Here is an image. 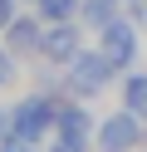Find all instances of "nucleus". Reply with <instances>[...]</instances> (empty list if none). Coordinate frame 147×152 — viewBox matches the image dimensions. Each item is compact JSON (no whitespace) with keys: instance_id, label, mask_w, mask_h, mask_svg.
I'll list each match as a JSON object with an SVG mask.
<instances>
[{"instance_id":"f257e3e1","label":"nucleus","mask_w":147,"mask_h":152,"mask_svg":"<svg viewBox=\"0 0 147 152\" xmlns=\"http://www.w3.org/2000/svg\"><path fill=\"white\" fill-rule=\"evenodd\" d=\"M69 69V88L78 93V98H93V93H103L108 83H113V74H118V64L108 59L103 49H78L74 59L64 64Z\"/></svg>"},{"instance_id":"f03ea898","label":"nucleus","mask_w":147,"mask_h":152,"mask_svg":"<svg viewBox=\"0 0 147 152\" xmlns=\"http://www.w3.org/2000/svg\"><path fill=\"white\" fill-rule=\"evenodd\" d=\"M54 118H59L54 98H25V103H15V113H10V137L15 142H39L49 128H54Z\"/></svg>"},{"instance_id":"9b49d317","label":"nucleus","mask_w":147,"mask_h":152,"mask_svg":"<svg viewBox=\"0 0 147 152\" xmlns=\"http://www.w3.org/2000/svg\"><path fill=\"white\" fill-rule=\"evenodd\" d=\"M15 79V64H10V49H0V88Z\"/></svg>"},{"instance_id":"423d86ee","label":"nucleus","mask_w":147,"mask_h":152,"mask_svg":"<svg viewBox=\"0 0 147 152\" xmlns=\"http://www.w3.org/2000/svg\"><path fill=\"white\" fill-rule=\"evenodd\" d=\"M5 34H10V54H34L39 44H44V20H29V15L20 20L15 15V20L5 25Z\"/></svg>"},{"instance_id":"9d476101","label":"nucleus","mask_w":147,"mask_h":152,"mask_svg":"<svg viewBox=\"0 0 147 152\" xmlns=\"http://www.w3.org/2000/svg\"><path fill=\"white\" fill-rule=\"evenodd\" d=\"M78 5H83V0H39V15H44V20H69Z\"/></svg>"},{"instance_id":"2eb2a0df","label":"nucleus","mask_w":147,"mask_h":152,"mask_svg":"<svg viewBox=\"0 0 147 152\" xmlns=\"http://www.w3.org/2000/svg\"><path fill=\"white\" fill-rule=\"evenodd\" d=\"M5 152H34V147H29V142H15V137H10V142H5Z\"/></svg>"},{"instance_id":"ddd939ff","label":"nucleus","mask_w":147,"mask_h":152,"mask_svg":"<svg viewBox=\"0 0 147 152\" xmlns=\"http://www.w3.org/2000/svg\"><path fill=\"white\" fill-rule=\"evenodd\" d=\"M132 25H137V30H147V0H132Z\"/></svg>"},{"instance_id":"6e6552de","label":"nucleus","mask_w":147,"mask_h":152,"mask_svg":"<svg viewBox=\"0 0 147 152\" xmlns=\"http://www.w3.org/2000/svg\"><path fill=\"white\" fill-rule=\"evenodd\" d=\"M123 108L137 113V118H147V74H127V83H123Z\"/></svg>"},{"instance_id":"0eeeda50","label":"nucleus","mask_w":147,"mask_h":152,"mask_svg":"<svg viewBox=\"0 0 147 152\" xmlns=\"http://www.w3.org/2000/svg\"><path fill=\"white\" fill-rule=\"evenodd\" d=\"M54 132H59V137H78V142H88V132H93V118H88V108H83V103H59Z\"/></svg>"},{"instance_id":"20e7f679","label":"nucleus","mask_w":147,"mask_h":152,"mask_svg":"<svg viewBox=\"0 0 147 152\" xmlns=\"http://www.w3.org/2000/svg\"><path fill=\"white\" fill-rule=\"evenodd\" d=\"M98 34H103V44H98V49H103L118 69L137 59V25H132V20H108Z\"/></svg>"},{"instance_id":"39448f33","label":"nucleus","mask_w":147,"mask_h":152,"mask_svg":"<svg viewBox=\"0 0 147 152\" xmlns=\"http://www.w3.org/2000/svg\"><path fill=\"white\" fill-rule=\"evenodd\" d=\"M39 54H44L49 64H69V59L78 54V25L49 20V25H44V44H39Z\"/></svg>"},{"instance_id":"f8f14e48","label":"nucleus","mask_w":147,"mask_h":152,"mask_svg":"<svg viewBox=\"0 0 147 152\" xmlns=\"http://www.w3.org/2000/svg\"><path fill=\"white\" fill-rule=\"evenodd\" d=\"M83 147H88V142H78V137H59L49 152H83Z\"/></svg>"},{"instance_id":"4468645a","label":"nucleus","mask_w":147,"mask_h":152,"mask_svg":"<svg viewBox=\"0 0 147 152\" xmlns=\"http://www.w3.org/2000/svg\"><path fill=\"white\" fill-rule=\"evenodd\" d=\"M10 20H15V0H0V30H5Z\"/></svg>"},{"instance_id":"7ed1b4c3","label":"nucleus","mask_w":147,"mask_h":152,"mask_svg":"<svg viewBox=\"0 0 147 152\" xmlns=\"http://www.w3.org/2000/svg\"><path fill=\"white\" fill-rule=\"evenodd\" d=\"M142 123L147 118H137V113H113V118H103L98 123V152H132L137 142H142Z\"/></svg>"},{"instance_id":"1a4fd4ad","label":"nucleus","mask_w":147,"mask_h":152,"mask_svg":"<svg viewBox=\"0 0 147 152\" xmlns=\"http://www.w3.org/2000/svg\"><path fill=\"white\" fill-rule=\"evenodd\" d=\"M78 15H83V25L103 30L108 20H118V0H83V5H78Z\"/></svg>"}]
</instances>
